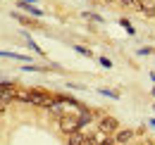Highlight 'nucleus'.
I'll use <instances>...</instances> for the list:
<instances>
[{
  "mask_svg": "<svg viewBox=\"0 0 155 145\" xmlns=\"http://www.w3.org/2000/svg\"><path fill=\"white\" fill-rule=\"evenodd\" d=\"M53 102H55V93L45 91V88H29V105L48 109Z\"/></svg>",
  "mask_w": 155,
  "mask_h": 145,
  "instance_id": "f257e3e1",
  "label": "nucleus"
},
{
  "mask_svg": "<svg viewBox=\"0 0 155 145\" xmlns=\"http://www.w3.org/2000/svg\"><path fill=\"white\" fill-rule=\"evenodd\" d=\"M98 131L105 133V136L117 133V131H119V121H117V117H112V114H103V117H98Z\"/></svg>",
  "mask_w": 155,
  "mask_h": 145,
  "instance_id": "f03ea898",
  "label": "nucleus"
},
{
  "mask_svg": "<svg viewBox=\"0 0 155 145\" xmlns=\"http://www.w3.org/2000/svg\"><path fill=\"white\" fill-rule=\"evenodd\" d=\"M58 124H60V131H62V133H74V131H81V128H79L77 114H62Z\"/></svg>",
  "mask_w": 155,
  "mask_h": 145,
  "instance_id": "7ed1b4c3",
  "label": "nucleus"
},
{
  "mask_svg": "<svg viewBox=\"0 0 155 145\" xmlns=\"http://www.w3.org/2000/svg\"><path fill=\"white\" fill-rule=\"evenodd\" d=\"M134 136H136V131H131V128H119L117 133H112V140L117 145H127L134 140Z\"/></svg>",
  "mask_w": 155,
  "mask_h": 145,
  "instance_id": "20e7f679",
  "label": "nucleus"
},
{
  "mask_svg": "<svg viewBox=\"0 0 155 145\" xmlns=\"http://www.w3.org/2000/svg\"><path fill=\"white\" fill-rule=\"evenodd\" d=\"M98 112H93V109H81V112H79L77 114V119H79V128H81V131H84V126H88V124H91V121H96L98 117H96Z\"/></svg>",
  "mask_w": 155,
  "mask_h": 145,
  "instance_id": "39448f33",
  "label": "nucleus"
},
{
  "mask_svg": "<svg viewBox=\"0 0 155 145\" xmlns=\"http://www.w3.org/2000/svg\"><path fill=\"white\" fill-rule=\"evenodd\" d=\"M12 17L17 19L21 26H26V29H43V24H41V21H36V19H31V17H24V14H19V12H15Z\"/></svg>",
  "mask_w": 155,
  "mask_h": 145,
  "instance_id": "423d86ee",
  "label": "nucleus"
},
{
  "mask_svg": "<svg viewBox=\"0 0 155 145\" xmlns=\"http://www.w3.org/2000/svg\"><path fill=\"white\" fill-rule=\"evenodd\" d=\"M64 145H86V133H84V131L67 133V140H64Z\"/></svg>",
  "mask_w": 155,
  "mask_h": 145,
  "instance_id": "0eeeda50",
  "label": "nucleus"
},
{
  "mask_svg": "<svg viewBox=\"0 0 155 145\" xmlns=\"http://www.w3.org/2000/svg\"><path fill=\"white\" fill-rule=\"evenodd\" d=\"M141 12L146 17H155V0H141Z\"/></svg>",
  "mask_w": 155,
  "mask_h": 145,
  "instance_id": "6e6552de",
  "label": "nucleus"
},
{
  "mask_svg": "<svg viewBox=\"0 0 155 145\" xmlns=\"http://www.w3.org/2000/svg\"><path fill=\"white\" fill-rule=\"evenodd\" d=\"M0 57H10V60H19V62H31V57H29V55L10 53V50H0Z\"/></svg>",
  "mask_w": 155,
  "mask_h": 145,
  "instance_id": "1a4fd4ad",
  "label": "nucleus"
},
{
  "mask_svg": "<svg viewBox=\"0 0 155 145\" xmlns=\"http://www.w3.org/2000/svg\"><path fill=\"white\" fill-rule=\"evenodd\" d=\"M103 138H105V133H100V131L98 133H86V145H98Z\"/></svg>",
  "mask_w": 155,
  "mask_h": 145,
  "instance_id": "9d476101",
  "label": "nucleus"
},
{
  "mask_svg": "<svg viewBox=\"0 0 155 145\" xmlns=\"http://www.w3.org/2000/svg\"><path fill=\"white\" fill-rule=\"evenodd\" d=\"M119 5L124 10H138L141 12V0H119Z\"/></svg>",
  "mask_w": 155,
  "mask_h": 145,
  "instance_id": "9b49d317",
  "label": "nucleus"
},
{
  "mask_svg": "<svg viewBox=\"0 0 155 145\" xmlns=\"http://www.w3.org/2000/svg\"><path fill=\"white\" fill-rule=\"evenodd\" d=\"M81 17L88 19V21H98V24L103 21V17H100V14H96V12H81Z\"/></svg>",
  "mask_w": 155,
  "mask_h": 145,
  "instance_id": "f8f14e48",
  "label": "nucleus"
},
{
  "mask_svg": "<svg viewBox=\"0 0 155 145\" xmlns=\"http://www.w3.org/2000/svg\"><path fill=\"white\" fill-rule=\"evenodd\" d=\"M98 93H100V95H107V98H112V100L119 98V91H110V88H98Z\"/></svg>",
  "mask_w": 155,
  "mask_h": 145,
  "instance_id": "ddd939ff",
  "label": "nucleus"
},
{
  "mask_svg": "<svg viewBox=\"0 0 155 145\" xmlns=\"http://www.w3.org/2000/svg\"><path fill=\"white\" fill-rule=\"evenodd\" d=\"M24 38H26V43H29V48H31V50H34V53H36V55H41V57L45 55V53H43V50H41V45H36V43H34V40H31V38H29V36H24Z\"/></svg>",
  "mask_w": 155,
  "mask_h": 145,
  "instance_id": "4468645a",
  "label": "nucleus"
},
{
  "mask_svg": "<svg viewBox=\"0 0 155 145\" xmlns=\"http://www.w3.org/2000/svg\"><path fill=\"white\" fill-rule=\"evenodd\" d=\"M74 50H77L79 55H84V57H93V53H91V50H88V48H84V45H74Z\"/></svg>",
  "mask_w": 155,
  "mask_h": 145,
  "instance_id": "2eb2a0df",
  "label": "nucleus"
},
{
  "mask_svg": "<svg viewBox=\"0 0 155 145\" xmlns=\"http://www.w3.org/2000/svg\"><path fill=\"white\" fill-rule=\"evenodd\" d=\"M119 24H122V26H124V29H127V31H129L131 36H134V34H136V31H134V26L129 24V19H119Z\"/></svg>",
  "mask_w": 155,
  "mask_h": 145,
  "instance_id": "dca6fc26",
  "label": "nucleus"
},
{
  "mask_svg": "<svg viewBox=\"0 0 155 145\" xmlns=\"http://www.w3.org/2000/svg\"><path fill=\"white\" fill-rule=\"evenodd\" d=\"M98 62H100V64H103L105 69H110V67H112V62H110L107 57H98Z\"/></svg>",
  "mask_w": 155,
  "mask_h": 145,
  "instance_id": "f3484780",
  "label": "nucleus"
},
{
  "mask_svg": "<svg viewBox=\"0 0 155 145\" xmlns=\"http://www.w3.org/2000/svg\"><path fill=\"white\" fill-rule=\"evenodd\" d=\"M98 145H117V143H115V140H112V138H103V140H100V143H98Z\"/></svg>",
  "mask_w": 155,
  "mask_h": 145,
  "instance_id": "a211bd4d",
  "label": "nucleus"
},
{
  "mask_svg": "<svg viewBox=\"0 0 155 145\" xmlns=\"http://www.w3.org/2000/svg\"><path fill=\"white\" fill-rule=\"evenodd\" d=\"M153 53V48H141V50H138V55H150Z\"/></svg>",
  "mask_w": 155,
  "mask_h": 145,
  "instance_id": "6ab92c4d",
  "label": "nucleus"
},
{
  "mask_svg": "<svg viewBox=\"0 0 155 145\" xmlns=\"http://www.w3.org/2000/svg\"><path fill=\"white\" fill-rule=\"evenodd\" d=\"M5 109H7V102H5V100H0V114H5Z\"/></svg>",
  "mask_w": 155,
  "mask_h": 145,
  "instance_id": "aec40b11",
  "label": "nucleus"
},
{
  "mask_svg": "<svg viewBox=\"0 0 155 145\" xmlns=\"http://www.w3.org/2000/svg\"><path fill=\"white\" fill-rule=\"evenodd\" d=\"M105 2H117V0H105Z\"/></svg>",
  "mask_w": 155,
  "mask_h": 145,
  "instance_id": "412c9836",
  "label": "nucleus"
},
{
  "mask_svg": "<svg viewBox=\"0 0 155 145\" xmlns=\"http://www.w3.org/2000/svg\"><path fill=\"white\" fill-rule=\"evenodd\" d=\"M150 126H155V119H153V121H150Z\"/></svg>",
  "mask_w": 155,
  "mask_h": 145,
  "instance_id": "4be33fe9",
  "label": "nucleus"
}]
</instances>
